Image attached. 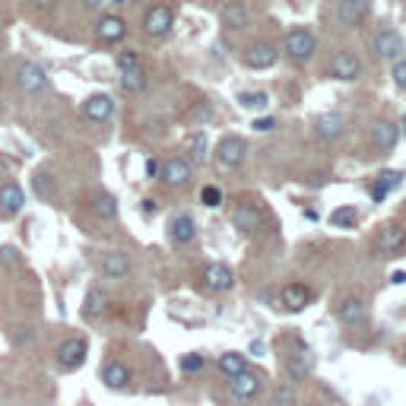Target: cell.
Listing matches in <instances>:
<instances>
[{"label":"cell","mask_w":406,"mask_h":406,"mask_svg":"<svg viewBox=\"0 0 406 406\" xmlns=\"http://www.w3.org/2000/svg\"><path fill=\"white\" fill-rule=\"evenodd\" d=\"M248 156V143L241 140V137H223L219 146H216V166L229 172V168H238Z\"/></svg>","instance_id":"1"},{"label":"cell","mask_w":406,"mask_h":406,"mask_svg":"<svg viewBox=\"0 0 406 406\" xmlns=\"http://www.w3.org/2000/svg\"><path fill=\"white\" fill-rule=\"evenodd\" d=\"M315 48H317V42L308 29H292V32L286 35V54H289L295 64H305V60L315 54Z\"/></svg>","instance_id":"2"},{"label":"cell","mask_w":406,"mask_h":406,"mask_svg":"<svg viewBox=\"0 0 406 406\" xmlns=\"http://www.w3.org/2000/svg\"><path fill=\"white\" fill-rule=\"evenodd\" d=\"M159 178L168 184V188H188L191 184V162L181 156H172L162 162V172H159Z\"/></svg>","instance_id":"3"},{"label":"cell","mask_w":406,"mask_h":406,"mask_svg":"<svg viewBox=\"0 0 406 406\" xmlns=\"http://www.w3.org/2000/svg\"><path fill=\"white\" fill-rule=\"evenodd\" d=\"M174 25V13H172V7H166V3H156V7L143 16V29H146V35H166L168 29Z\"/></svg>","instance_id":"4"},{"label":"cell","mask_w":406,"mask_h":406,"mask_svg":"<svg viewBox=\"0 0 406 406\" xmlns=\"http://www.w3.org/2000/svg\"><path fill=\"white\" fill-rule=\"evenodd\" d=\"M406 248V229L397 223H387L378 232V254H400Z\"/></svg>","instance_id":"5"},{"label":"cell","mask_w":406,"mask_h":406,"mask_svg":"<svg viewBox=\"0 0 406 406\" xmlns=\"http://www.w3.org/2000/svg\"><path fill=\"white\" fill-rule=\"evenodd\" d=\"M232 223L238 232H257L260 225H264V213L254 207V203H238V207L232 210Z\"/></svg>","instance_id":"6"},{"label":"cell","mask_w":406,"mask_h":406,"mask_svg":"<svg viewBox=\"0 0 406 406\" xmlns=\"http://www.w3.org/2000/svg\"><path fill=\"white\" fill-rule=\"evenodd\" d=\"M359 74H362V64H359V58L352 54V51H340V54H333L330 76H337V80H359Z\"/></svg>","instance_id":"7"},{"label":"cell","mask_w":406,"mask_h":406,"mask_svg":"<svg viewBox=\"0 0 406 406\" xmlns=\"http://www.w3.org/2000/svg\"><path fill=\"white\" fill-rule=\"evenodd\" d=\"M16 83L23 92H42L48 86V76H45V70L38 64H19Z\"/></svg>","instance_id":"8"},{"label":"cell","mask_w":406,"mask_h":406,"mask_svg":"<svg viewBox=\"0 0 406 406\" xmlns=\"http://www.w3.org/2000/svg\"><path fill=\"white\" fill-rule=\"evenodd\" d=\"M86 352H89L86 340H67L58 349V365L60 368H80L86 362Z\"/></svg>","instance_id":"9"},{"label":"cell","mask_w":406,"mask_h":406,"mask_svg":"<svg viewBox=\"0 0 406 406\" xmlns=\"http://www.w3.org/2000/svg\"><path fill=\"white\" fill-rule=\"evenodd\" d=\"M232 282H235V276L225 264H210L207 270H203V286H207L210 292H229Z\"/></svg>","instance_id":"10"},{"label":"cell","mask_w":406,"mask_h":406,"mask_svg":"<svg viewBox=\"0 0 406 406\" xmlns=\"http://www.w3.org/2000/svg\"><path fill=\"white\" fill-rule=\"evenodd\" d=\"M365 16H368V3H365V0H340V3H337V19H340L343 25H349V29L362 25Z\"/></svg>","instance_id":"11"},{"label":"cell","mask_w":406,"mask_h":406,"mask_svg":"<svg viewBox=\"0 0 406 406\" xmlns=\"http://www.w3.org/2000/svg\"><path fill=\"white\" fill-rule=\"evenodd\" d=\"M400 51H403V35H400V32L384 29V32L374 35V54H378V58L390 60V58H397Z\"/></svg>","instance_id":"12"},{"label":"cell","mask_w":406,"mask_h":406,"mask_svg":"<svg viewBox=\"0 0 406 406\" xmlns=\"http://www.w3.org/2000/svg\"><path fill=\"white\" fill-rule=\"evenodd\" d=\"M245 64L251 67V70H267V67L276 64V48L270 42H257L248 48V54H245Z\"/></svg>","instance_id":"13"},{"label":"cell","mask_w":406,"mask_h":406,"mask_svg":"<svg viewBox=\"0 0 406 406\" xmlns=\"http://www.w3.org/2000/svg\"><path fill=\"white\" fill-rule=\"evenodd\" d=\"M229 387H232V394L238 400H254L257 394H260V378H257V374H251L248 368H245L241 374L229 378Z\"/></svg>","instance_id":"14"},{"label":"cell","mask_w":406,"mask_h":406,"mask_svg":"<svg viewBox=\"0 0 406 406\" xmlns=\"http://www.w3.org/2000/svg\"><path fill=\"white\" fill-rule=\"evenodd\" d=\"M83 115L89 121H95V124H102V121H108V117L115 115V102L108 99V95H89L83 102Z\"/></svg>","instance_id":"15"},{"label":"cell","mask_w":406,"mask_h":406,"mask_svg":"<svg viewBox=\"0 0 406 406\" xmlns=\"http://www.w3.org/2000/svg\"><path fill=\"white\" fill-rule=\"evenodd\" d=\"M280 299H282V308H286V311H302V308L311 302V289L302 286V282H289V286L282 289Z\"/></svg>","instance_id":"16"},{"label":"cell","mask_w":406,"mask_h":406,"mask_svg":"<svg viewBox=\"0 0 406 406\" xmlns=\"http://www.w3.org/2000/svg\"><path fill=\"white\" fill-rule=\"evenodd\" d=\"M400 140V131L397 124H390V121H378L372 127V146L374 150H394Z\"/></svg>","instance_id":"17"},{"label":"cell","mask_w":406,"mask_h":406,"mask_svg":"<svg viewBox=\"0 0 406 406\" xmlns=\"http://www.w3.org/2000/svg\"><path fill=\"white\" fill-rule=\"evenodd\" d=\"M343 131H346V121H343L340 115H321L315 121V137L317 140H337Z\"/></svg>","instance_id":"18"},{"label":"cell","mask_w":406,"mask_h":406,"mask_svg":"<svg viewBox=\"0 0 406 406\" xmlns=\"http://www.w3.org/2000/svg\"><path fill=\"white\" fill-rule=\"evenodd\" d=\"M95 32H99L102 42H121V38H124V32H127V23L121 16H111V13H108V16L99 19Z\"/></svg>","instance_id":"19"},{"label":"cell","mask_w":406,"mask_h":406,"mask_svg":"<svg viewBox=\"0 0 406 406\" xmlns=\"http://www.w3.org/2000/svg\"><path fill=\"white\" fill-rule=\"evenodd\" d=\"M102 381L111 390H124L127 384H131V372H127V365H121V362H108L105 368H102Z\"/></svg>","instance_id":"20"},{"label":"cell","mask_w":406,"mask_h":406,"mask_svg":"<svg viewBox=\"0 0 406 406\" xmlns=\"http://www.w3.org/2000/svg\"><path fill=\"white\" fill-rule=\"evenodd\" d=\"M23 203H25V194H23L19 184H3V188H0V210H3L7 216L19 213Z\"/></svg>","instance_id":"21"},{"label":"cell","mask_w":406,"mask_h":406,"mask_svg":"<svg viewBox=\"0 0 406 406\" xmlns=\"http://www.w3.org/2000/svg\"><path fill=\"white\" fill-rule=\"evenodd\" d=\"M172 241L174 245H191L194 235H197V223H194L191 216H174L172 219Z\"/></svg>","instance_id":"22"},{"label":"cell","mask_w":406,"mask_h":406,"mask_svg":"<svg viewBox=\"0 0 406 406\" xmlns=\"http://www.w3.org/2000/svg\"><path fill=\"white\" fill-rule=\"evenodd\" d=\"M127 270H131V264H127V254H121V251H111V254L102 257V276H108V280H121V276H127Z\"/></svg>","instance_id":"23"},{"label":"cell","mask_w":406,"mask_h":406,"mask_svg":"<svg viewBox=\"0 0 406 406\" xmlns=\"http://www.w3.org/2000/svg\"><path fill=\"white\" fill-rule=\"evenodd\" d=\"M337 317H340L343 324H359L365 317V302L362 299H343L340 302V308H337Z\"/></svg>","instance_id":"24"},{"label":"cell","mask_w":406,"mask_h":406,"mask_svg":"<svg viewBox=\"0 0 406 406\" xmlns=\"http://www.w3.org/2000/svg\"><path fill=\"white\" fill-rule=\"evenodd\" d=\"M146 70H143V64L140 67H133V70H121V89L124 92H143L146 89Z\"/></svg>","instance_id":"25"},{"label":"cell","mask_w":406,"mask_h":406,"mask_svg":"<svg viewBox=\"0 0 406 406\" xmlns=\"http://www.w3.org/2000/svg\"><path fill=\"white\" fill-rule=\"evenodd\" d=\"M400 178H403L400 172H381L378 178H374V184H372V197L374 200H384L400 184Z\"/></svg>","instance_id":"26"},{"label":"cell","mask_w":406,"mask_h":406,"mask_svg":"<svg viewBox=\"0 0 406 406\" xmlns=\"http://www.w3.org/2000/svg\"><path fill=\"white\" fill-rule=\"evenodd\" d=\"M248 19H251V13H248L245 3H225V7H223V23L232 25V29H245Z\"/></svg>","instance_id":"27"},{"label":"cell","mask_w":406,"mask_h":406,"mask_svg":"<svg viewBox=\"0 0 406 406\" xmlns=\"http://www.w3.org/2000/svg\"><path fill=\"white\" fill-rule=\"evenodd\" d=\"M219 372L225 374V378H235V374H241L245 368H248V362H245V356L241 352H225V356H219Z\"/></svg>","instance_id":"28"},{"label":"cell","mask_w":406,"mask_h":406,"mask_svg":"<svg viewBox=\"0 0 406 406\" xmlns=\"http://www.w3.org/2000/svg\"><path fill=\"white\" fill-rule=\"evenodd\" d=\"M105 292L102 289H89L83 299V317H99L102 311H105Z\"/></svg>","instance_id":"29"},{"label":"cell","mask_w":406,"mask_h":406,"mask_svg":"<svg viewBox=\"0 0 406 406\" xmlns=\"http://www.w3.org/2000/svg\"><path fill=\"white\" fill-rule=\"evenodd\" d=\"M92 210H95V216L105 219V223L117 219V203H115V197H108V194H99V197L92 200Z\"/></svg>","instance_id":"30"},{"label":"cell","mask_w":406,"mask_h":406,"mask_svg":"<svg viewBox=\"0 0 406 406\" xmlns=\"http://www.w3.org/2000/svg\"><path fill=\"white\" fill-rule=\"evenodd\" d=\"M286 365H289L292 378H295V381H302V378H308V374H311V365H315V362H311V356H308V352H299V356H292Z\"/></svg>","instance_id":"31"},{"label":"cell","mask_w":406,"mask_h":406,"mask_svg":"<svg viewBox=\"0 0 406 406\" xmlns=\"http://www.w3.org/2000/svg\"><path fill=\"white\" fill-rule=\"evenodd\" d=\"M238 105L248 108V111H264V108L270 105V95H267V92H241Z\"/></svg>","instance_id":"32"},{"label":"cell","mask_w":406,"mask_h":406,"mask_svg":"<svg viewBox=\"0 0 406 406\" xmlns=\"http://www.w3.org/2000/svg\"><path fill=\"white\" fill-rule=\"evenodd\" d=\"M356 219H359V213L352 207H340L330 213V223L337 225V229H349V225H356Z\"/></svg>","instance_id":"33"},{"label":"cell","mask_w":406,"mask_h":406,"mask_svg":"<svg viewBox=\"0 0 406 406\" xmlns=\"http://www.w3.org/2000/svg\"><path fill=\"white\" fill-rule=\"evenodd\" d=\"M200 200H203V207L216 210L219 203H223V191H219V188H213V184H207V188L200 191Z\"/></svg>","instance_id":"34"},{"label":"cell","mask_w":406,"mask_h":406,"mask_svg":"<svg viewBox=\"0 0 406 406\" xmlns=\"http://www.w3.org/2000/svg\"><path fill=\"white\" fill-rule=\"evenodd\" d=\"M207 150H210L207 133H197V137H191V156L197 159V162H203V159H207Z\"/></svg>","instance_id":"35"},{"label":"cell","mask_w":406,"mask_h":406,"mask_svg":"<svg viewBox=\"0 0 406 406\" xmlns=\"http://www.w3.org/2000/svg\"><path fill=\"white\" fill-rule=\"evenodd\" d=\"M200 368H203V356H197V352H188V356L181 359V372L194 374V372H200Z\"/></svg>","instance_id":"36"},{"label":"cell","mask_w":406,"mask_h":406,"mask_svg":"<svg viewBox=\"0 0 406 406\" xmlns=\"http://www.w3.org/2000/svg\"><path fill=\"white\" fill-rule=\"evenodd\" d=\"M133 67H140L137 51H121V54H117V70H133Z\"/></svg>","instance_id":"37"},{"label":"cell","mask_w":406,"mask_h":406,"mask_svg":"<svg viewBox=\"0 0 406 406\" xmlns=\"http://www.w3.org/2000/svg\"><path fill=\"white\" fill-rule=\"evenodd\" d=\"M394 83L400 86V89H406V60H400V64H394Z\"/></svg>","instance_id":"38"},{"label":"cell","mask_w":406,"mask_h":406,"mask_svg":"<svg viewBox=\"0 0 406 406\" xmlns=\"http://www.w3.org/2000/svg\"><path fill=\"white\" fill-rule=\"evenodd\" d=\"M276 403H280V406H289L292 403V390L286 387V384H282V387H276Z\"/></svg>","instance_id":"39"},{"label":"cell","mask_w":406,"mask_h":406,"mask_svg":"<svg viewBox=\"0 0 406 406\" xmlns=\"http://www.w3.org/2000/svg\"><path fill=\"white\" fill-rule=\"evenodd\" d=\"M273 127H276V121H273V117H257V121H254V131H260V133L273 131Z\"/></svg>","instance_id":"40"},{"label":"cell","mask_w":406,"mask_h":406,"mask_svg":"<svg viewBox=\"0 0 406 406\" xmlns=\"http://www.w3.org/2000/svg\"><path fill=\"white\" fill-rule=\"evenodd\" d=\"M210 115H213L210 105H197V108H194V117H197V121H210Z\"/></svg>","instance_id":"41"},{"label":"cell","mask_w":406,"mask_h":406,"mask_svg":"<svg viewBox=\"0 0 406 406\" xmlns=\"http://www.w3.org/2000/svg\"><path fill=\"white\" fill-rule=\"evenodd\" d=\"M159 172H162V162H156V159H150V162H146V174H150V178H156Z\"/></svg>","instance_id":"42"},{"label":"cell","mask_w":406,"mask_h":406,"mask_svg":"<svg viewBox=\"0 0 406 406\" xmlns=\"http://www.w3.org/2000/svg\"><path fill=\"white\" fill-rule=\"evenodd\" d=\"M0 254H3V260H10V264L16 260V251H13V248H3V251H0Z\"/></svg>","instance_id":"43"},{"label":"cell","mask_w":406,"mask_h":406,"mask_svg":"<svg viewBox=\"0 0 406 406\" xmlns=\"http://www.w3.org/2000/svg\"><path fill=\"white\" fill-rule=\"evenodd\" d=\"M390 282H397V286H403V282H406V273H403V270H397V273L390 276Z\"/></svg>","instance_id":"44"},{"label":"cell","mask_w":406,"mask_h":406,"mask_svg":"<svg viewBox=\"0 0 406 406\" xmlns=\"http://www.w3.org/2000/svg\"><path fill=\"white\" fill-rule=\"evenodd\" d=\"M143 213H156V200H143Z\"/></svg>","instance_id":"45"},{"label":"cell","mask_w":406,"mask_h":406,"mask_svg":"<svg viewBox=\"0 0 406 406\" xmlns=\"http://www.w3.org/2000/svg\"><path fill=\"white\" fill-rule=\"evenodd\" d=\"M35 7H51V3H54V0H32Z\"/></svg>","instance_id":"46"},{"label":"cell","mask_w":406,"mask_h":406,"mask_svg":"<svg viewBox=\"0 0 406 406\" xmlns=\"http://www.w3.org/2000/svg\"><path fill=\"white\" fill-rule=\"evenodd\" d=\"M400 127H403V133H406V115H403V124H400Z\"/></svg>","instance_id":"47"},{"label":"cell","mask_w":406,"mask_h":406,"mask_svg":"<svg viewBox=\"0 0 406 406\" xmlns=\"http://www.w3.org/2000/svg\"><path fill=\"white\" fill-rule=\"evenodd\" d=\"M111 3H127V0H111Z\"/></svg>","instance_id":"48"}]
</instances>
